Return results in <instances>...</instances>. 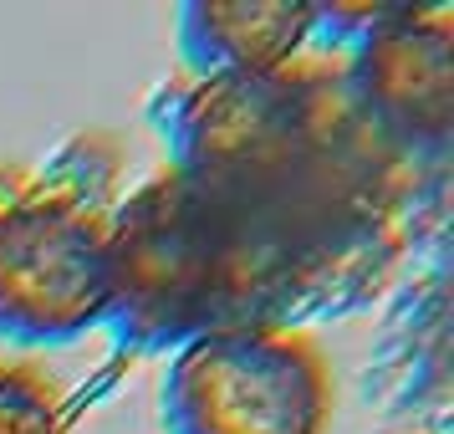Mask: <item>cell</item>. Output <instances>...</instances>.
<instances>
[{
  "label": "cell",
  "instance_id": "obj_7",
  "mask_svg": "<svg viewBox=\"0 0 454 434\" xmlns=\"http://www.w3.org/2000/svg\"><path fill=\"white\" fill-rule=\"evenodd\" d=\"M0 434H67L62 393L46 373L0 363Z\"/></svg>",
  "mask_w": 454,
  "mask_h": 434
},
{
  "label": "cell",
  "instance_id": "obj_5",
  "mask_svg": "<svg viewBox=\"0 0 454 434\" xmlns=\"http://www.w3.org/2000/svg\"><path fill=\"white\" fill-rule=\"evenodd\" d=\"M348 77L372 123L419 159L454 138V16L444 5H403L393 21L348 46Z\"/></svg>",
  "mask_w": 454,
  "mask_h": 434
},
{
  "label": "cell",
  "instance_id": "obj_2",
  "mask_svg": "<svg viewBox=\"0 0 454 434\" xmlns=\"http://www.w3.org/2000/svg\"><path fill=\"white\" fill-rule=\"evenodd\" d=\"M107 281L123 337L184 348L230 327H296L378 276L164 164L107 215Z\"/></svg>",
  "mask_w": 454,
  "mask_h": 434
},
{
  "label": "cell",
  "instance_id": "obj_3",
  "mask_svg": "<svg viewBox=\"0 0 454 434\" xmlns=\"http://www.w3.org/2000/svg\"><path fill=\"white\" fill-rule=\"evenodd\" d=\"M337 383L301 327H230L174 352L168 434H327Z\"/></svg>",
  "mask_w": 454,
  "mask_h": 434
},
{
  "label": "cell",
  "instance_id": "obj_4",
  "mask_svg": "<svg viewBox=\"0 0 454 434\" xmlns=\"http://www.w3.org/2000/svg\"><path fill=\"white\" fill-rule=\"evenodd\" d=\"M107 215L87 194L36 185L0 209V337L72 343L113 307Z\"/></svg>",
  "mask_w": 454,
  "mask_h": 434
},
{
  "label": "cell",
  "instance_id": "obj_8",
  "mask_svg": "<svg viewBox=\"0 0 454 434\" xmlns=\"http://www.w3.org/2000/svg\"><path fill=\"white\" fill-rule=\"evenodd\" d=\"M0 209H5V189H0Z\"/></svg>",
  "mask_w": 454,
  "mask_h": 434
},
{
  "label": "cell",
  "instance_id": "obj_1",
  "mask_svg": "<svg viewBox=\"0 0 454 434\" xmlns=\"http://www.w3.org/2000/svg\"><path fill=\"white\" fill-rule=\"evenodd\" d=\"M168 164L301 241L383 271L413 200V159L372 123L348 57L307 51L266 77H194L164 107Z\"/></svg>",
  "mask_w": 454,
  "mask_h": 434
},
{
  "label": "cell",
  "instance_id": "obj_6",
  "mask_svg": "<svg viewBox=\"0 0 454 434\" xmlns=\"http://www.w3.org/2000/svg\"><path fill=\"white\" fill-rule=\"evenodd\" d=\"M317 42L311 0H194L179 11V51L194 77H266Z\"/></svg>",
  "mask_w": 454,
  "mask_h": 434
}]
</instances>
